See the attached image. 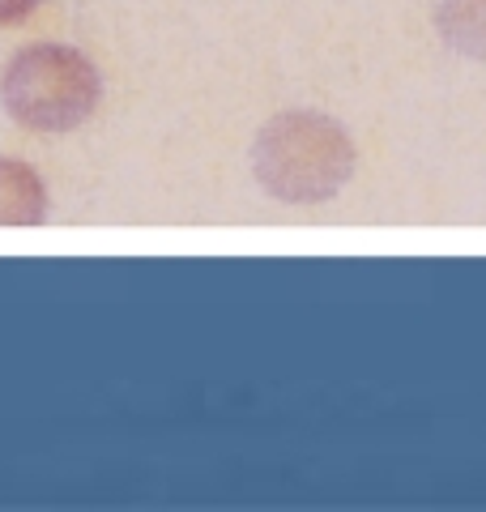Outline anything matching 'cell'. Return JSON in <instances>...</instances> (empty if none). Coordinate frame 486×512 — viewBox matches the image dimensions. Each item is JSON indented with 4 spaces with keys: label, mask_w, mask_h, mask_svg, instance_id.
Returning a JSON list of instances; mask_svg holds the SVG:
<instances>
[{
    "label": "cell",
    "mask_w": 486,
    "mask_h": 512,
    "mask_svg": "<svg viewBox=\"0 0 486 512\" xmlns=\"http://www.w3.org/2000/svg\"><path fill=\"white\" fill-rule=\"evenodd\" d=\"M252 171L269 197L286 205H316L337 197L354 175V141L320 111H282L256 137Z\"/></svg>",
    "instance_id": "1"
},
{
    "label": "cell",
    "mask_w": 486,
    "mask_h": 512,
    "mask_svg": "<svg viewBox=\"0 0 486 512\" xmlns=\"http://www.w3.org/2000/svg\"><path fill=\"white\" fill-rule=\"evenodd\" d=\"M47 218V184L35 167L0 158V227H39Z\"/></svg>",
    "instance_id": "3"
},
{
    "label": "cell",
    "mask_w": 486,
    "mask_h": 512,
    "mask_svg": "<svg viewBox=\"0 0 486 512\" xmlns=\"http://www.w3.org/2000/svg\"><path fill=\"white\" fill-rule=\"evenodd\" d=\"M99 69L64 43H30L5 64L0 99L9 116L35 133H69L99 107Z\"/></svg>",
    "instance_id": "2"
},
{
    "label": "cell",
    "mask_w": 486,
    "mask_h": 512,
    "mask_svg": "<svg viewBox=\"0 0 486 512\" xmlns=\"http://www.w3.org/2000/svg\"><path fill=\"white\" fill-rule=\"evenodd\" d=\"M435 26L452 52L486 60V0H440Z\"/></svg>",
    "instance_id": "4"
},
{
    "label": "cell",
    "mask_w": 486,
    "mask_h": 512,
    "mask_svg": "<svg viewBox=\"0 0 486 512\" xmlns=\"http://www.w3.org/2000/svg\"><path fill=\"white\" fill-rule=\"evenodd\" d=\"M39 9V0H0V26H18Z\"/></svg>",
    "instance_id": "5"
}]
</instances>
